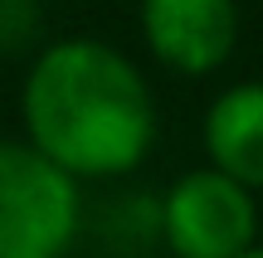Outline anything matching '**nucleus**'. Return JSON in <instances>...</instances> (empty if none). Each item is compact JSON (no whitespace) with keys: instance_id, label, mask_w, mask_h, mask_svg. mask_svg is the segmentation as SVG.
I'll return each instance as SVG.
<instances>
[{"instance_id":"2","label":"nucleus","mask_w":263,"mask_h":258,"mask_svg":"<svg viewBox=\"0 0 263 258\" xmlns=\"http://www.w3.org/2000/svg\"><path fill=\"white\" fill-rule=\"evenodd\" d=\"M83 234V185L25 136H0V258H68Z\"/></svg>"},{"instance_id":"6","label":"nucleus","mask_w":263,"mask_h":258,"mask_svg":"<svg viewBox=\"0 0 263 258\" xmlns=\"http://www.w3.org/2000/svg\"><path fill=\"white\" fill-rule=\"evenodd\" d=\"M44 10L39 0H0V54H34Z\"/></svg>"},{"instance_id":"1","label":"nucleus","mask_w":263,"mask_h":258,"mask_svg":"<svg viewBox=\"0 0 263 258\" xmlns=\"http://www.w3.org/2000/svg\"><path fill=\"white\" fill-rule=\"evenodd\" d=\"M20 132L68 181L98 185L141 171L161 132L137 58L93 34L49 39L20 78Z\"/></svg>"},{"instance_id":"7","label":"nucleus","mask_w":263,"mask_h":258,"mask_svg":"<svg viewBox=\"0 0 263 258\" xmlns=\"http://www.w3.org/2000/svg\"><path fill=\"white\" fill-rule=\"evenodd\" d=\"M239 258H263V239H258V244H254L249 253H239Z\"/></svg>"},{"instance_id":"4","label":"nucleus","mask_w":263,"mask_h":258,"mask_svg":"<svg viewBox=\"0 0 263 258\" xmlns=\"http://www.w3.org/2000/svg\"><path fill=\"white\" fill-rule=\"evenodd\" d=\"M146 54L180 78H210L239 49V0H137Z\"/></svg>"},{"instance_id":"3","label":"nucleus","mask_w":263,"mask_h":258,"mask_svg":"<svg viewBox=\"0 0 263 258\" xmlns=\"http://www.w3.org/2000/svg\"><path fill=\"white\" fill-rule=\"evenodd\" d=\"M156 244L171 258H239L258 244V195L195 166L156 200Z\"/></svg>"},{"instance_id":"5","label":"nucleus","mask_w":263,"mask_h":258,"mask_svg":"<svg viewBox=\"0 0 263 258\" xmlns=\"http://www.w3.org/2000/svg\"><path fill=\"white\" fill-rule=\"evenodd\" d=\"M200 142L210 171L229 175L249 195H263V78L229 83L210 97Z\"/></svg>"}]
</instances>
